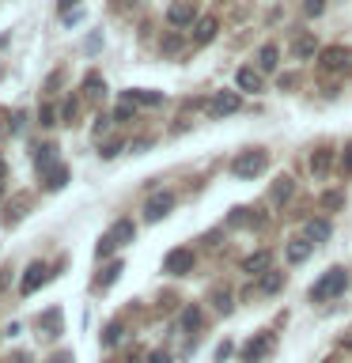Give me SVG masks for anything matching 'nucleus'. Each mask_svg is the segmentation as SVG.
<instances>
[{
    "mask_svg": "<svg viewBox=\"0 0 352 363\" xmlns=\"http://www.w3.org/2000/svg\"><path fill=\"white\" fill-rule=\"evenodd\" d=\"M133 238H136V227H133V220H118V223H114L106 235H102V242H99L95 254H99V257H106V254H114L118 246H129Z\"/></svg>",
    "mask_w": 352,
    "mask_h": 363,
    "instance_id": "obj_1",
    "label": "nucleus"
},
{
    "mask_svg": "<svg viewBox=\"0 0 352 363\" xmlns=\"http://www.w3.org/2000/svg\"><path fill=\"white\" fill-rule=\"evenodd\" d=\"M345 288H348V272L345 269H329L326 277L311 288V299L314 303H326V299H334V295H341Z\"/></svg>",
    "mask_w": 352,
    "mask_h": 363,
    "instance_id": "obj_2",
    "label": "nucleus"
},
{
    "mask_svg": "<svg viewBox=\"0 0 352 363\" xmlns=\"http://www.w3.org/2000/svg\"><path fill=\"white\" fill-rule=\"evenodd\" d=\"M269 163V155L261 152V147H254V152H243V155H235V163H231V174L235 178H258L261 170H265Z\"/></svg>",
    "mask_w": 352,
    "mask_h": 363,
    "instance_id": "obj_3",
    "label": "nucleus"
},
{
    "mask_svg": "<svg viewBox=\"0 0 352 363\" xmlns=\"http://www.w3.org/2000/svg\"><path fill=\"white\" fill-rule=\"evenodd\" d=\"M318 65L326 72H352V50H345V45H326L318 53Z\"/></svg>",
    "mask_w": 352,
    "mask_h": 363,
    "instance_id": "obj_4",
    "label": "nucleus"
},
{
    "mask_svg": "<svg viewBox=\"0 0 352 363\" xmlns=\"http://www.w3.org/2000/svg\"><path fill=\"white\" fill-rule=\"evenodd\" d=\"M163 269L170 272V277H186V272H193V250H186V246L170 250V254L163 257Z\"/></svg>",
    "mask_w": 352,
    "mask_h": 363,
    "instance_id": "obj_5",
    "label": "nucleus"
},
{
    "mask_svg": "<svg viewBox=\"0 0 352 363\" xmlns=\"http://www.w3.org/2000/svg\"><path fill=\"white\" fill-rule=\"evenodd\" d=\"M238 106H243L238 91H216L212 102H209V113H212V118H227V113H235Z\"/></svg>",
    "mask_w": 352,
    "mask_h": 363,
    "instance_id": "obj_6",
    "label": "nucleus"
},
{
    "mask_svg": "<svg viewBox=\"0 0 352 363\" xmlns=\"http://www.w3.org/2000/svg\"><path fill=\"white\" fill-rule=\"evenodd\" d=\"M170 208H175V193H152L148 204H144V216L148 220H163Z\"/></svg>",
    "mask_w": 352,
    "mask_h": 363,
    "instance_id": "obj_7",
    "label": "nucleus"
},
{
    "mask_svg": "<svg viewBox=\"0 0 352 363\" xmlns=\"http://www.w3.org/2000/svg\"><path fill=\"white\" fill-rule=\"evenodd\" d=\"M269 348H273V333H261V337H254V340L243 348V359H246V363H258V359L269 356Z\"/></svg>",
    "mask_w": 352,
    "mask_h": 363,
    "instance_id": "obj_8",
    "label": "nucleus"
},
{
    "mask_svg": "<svg viewBox=\"0 0 352 363\" xmlns=\"http://www.w3.org/2000/svg\"><path fill=\"white\" fill-rule=\"evenodd\" d=\"M216 30H220V23H216V16H201L197 27H193V45H209L216 38Z\"/></svg>",
    "mask_w": 352,
    "mask_h": 363,
    "instance_id": "obj_9",
    "label": "nucleus"
},
{
    "mask_svg": "<svg viewBox=\"0 0 352 363\" xmlns=\"http://www.w3.org/2000/svg\"><path fill=\"white\" fill-rule=\"evenodd\" d=\"M42 284H45V265H42V261H34V265H27V277H23L19 291H23V295H34Z\"/></svg>",
    "mask_w": 352,
    "mask_h": 363,
    "instance_id": "obj_10",
    "label": "nucleus"
},
{
    "mask_svg": "<svg viewBox=\"0 0 352 363\" xmlns=\"http://www.w3.org/2000/svg\"><path fill=\"white\" fill-rule=\"evenodd\" d=\"M243 269L250 272V277H265V272L273 269V254H269V250H258V254H250L243 261Z\"/></svg>",
    "mask_w": 352,
    "mask_h": 363,
    "instance_id": "obj_11",
    "label": "nucleus"
},
{
    "mask_svg": "<svg viewBox=\"0 0 352 363\" xmlns=\"http://www.w3.org/2000/svg\"><path fill=\"white\" fill-rule=\"evenodd\" d=\"M193 16H197V11H193L189 0H178V4H170V8H167V19L175 23V27H189Z\"/></svg>",
    "mask_w": 352,
    "mask_h": 363,
    "instance_id": "obj_12",
    "label": "nucleus"
},
{
    "mask_svg": "<svg viewBox=\"0 0 352 363\" xmlns=\"http://www.w3.org/2000/svg\"><path fill=\"white\" fill-rule=\"evenodd\" d=\"M311 250H314L311 238H292V242H288V261H292V265H299V261L311 257Z\"/></svg>",
    "mask_w": 352,
    "mask_h": 363,
    "instance_id": "obj_13",
    "label": "nucleus"
},
{
    "mask_svg": "<svg viewBox=\"0 0 352 363\" xmlns=\"http://www.w3.org/2000/svg\"><path fill=\"white\" fill-rule=\"evenodd\" d=\"M280 288H284V272H280V269H269L265 277L258 280V291H261V295H277Z\"/></svg>",
    "mask_w": 352,
    "mask_h": 363,
    "instance_id": "obj_14",
    "label": "nucleus"
},
{
    "mask_svg": "<svg viewBox=\"0 0 352 363\" xmlns=\"http://www.w3.org/2000/svg\"><path fill=\"white\" fill-rule=\"evenodd\" d=\"M277 65H280V50H277V45H261V50H258V68H261V72H273Z\"/></svg>",
    "mask_w": 352,
    "mask_h": 363,
    "instance_id": "obj_15",
    "label": "nucleus"
},
{
    "mask_svg": "<svg viewBox=\"0 0 352 363\" xmlns=\"http://www.w3.org/2000/svg\"><path fill=\"white\" fill-rule=\"evenodd\" d=\"M292 53H295V57H314V53H322V50H318L314 34H299V38L292 42Z\"/></svg>",
    "mask_w": 352,
    "mask_h": 363,
    "instance_id": "obj_16",
    "label": "nucleus"
},
{
    "mask_svg": "<svg viewBox=\"0 0 352 363\" xmlns=\"http://www.w3.org/2000/svg\"><path fill=\"white\" fill-rule=\"evenodd\" d=\"M178 329H182V333H197V329H201V311H197V306H186V311H182Z\"/></svg>",
    "mask_w": 352,
    "mask_h": 363,
    "instance_id": "obj_17",
    "label": "nucleus"
},
{
    "mask_svg": "<svg viewBox=\"0 0 352 363\" xmlns=\"http://www.w3.org/2000/svg\"><path fill=\"white\" fill-rule=\"evenodd\" d=\"M38 329L45 337H57V333H61V311H57V306H53V311H45V318H38Z\"/></svg>",
    "mask_w": 352,
    "mask_h": 363,
    "instance_id": "obj_18",
    "label": "nucleus"
},
{
    "mask_svg": "<svg viewBox=\"0 0 352 363\" xmlns=\"http://www.w3.org/2000/svg\"><path fill=\"white\" fill-rule=\"evenodd\" d=\"M292 193H295V182H292L288 174H280L277 182H273V193H269V197H273V201H277V204H280V201H288V197H292Z\"/></svg>",
    "mask_w": 352,
    "mask_h": 363,
    "instance_id": "obj_19",
    "label": "nucleus"
},
{
    "mask_svg": "<svg viewBox=\"0 0 352 363\" xmlns=\"http://www.w3.org/2000/svg\"><path fill=\"white\" fill-rule=\"evenodd\" d=\"M45 189H61L65 186V182H68V167H61V163H57V167H50V170H45Z\"/></svg>",
    "mask_w": 352,
    "mask_h": 363,
    "instance_id": "obj_20",
    "label": "nucleus"
},
{
    "mask_svg": "<svg viewBox=\"0 0 352 363\" xmlns=\"http://www.w3.org/2000/svg\"><path fill=\"white\" fill-rule=\"evenodd\" d=\"M238 87L243 91H261V72H254V68H238Z\"/></svg>",
    "mask_w": 352,
    "mask_h": 363,
    "instance_id": "obj_21",
    "label": "nucleus"
},
{
    "mask_svg": "<svg viewBox=\"0 0 352 363\" xmlns=\"http://www.w3.org/2000/svg\"><path fill=\"white\" fill-rule=\"evenodd\" d=\"M307 238H311V242H326V238H329V223L326 220H307Z\"/></svg>",
    "mask_w": 352,
    "mask_h": 363,
    "instance_id": "obj_22",
    "label": "nucleus"
},
{
    "mask_svg": "<svg viewBox=\"0 0 352 363\" xmlns=\"http://www.w3.org/2000/svg\"><path fill=\"white\" fill-rule=\"evenodd\" d=\"M84 91H87L91 99H99L102 91H106V79H102L99 72H87V76H84Z\"/></svg>",
    "mask_w": 352,
    "mask_h": 363,
    "instance_id": "obj_23",
    "label": "nucleus"
},
{
    "mask_svg": "<svg viewBox=\"0 0 352 363\" xmlns=\"http://www.w3.org/2000/svg\"><path fill=\"white\" fill-rule=\"evenodd\" d=\"M125 99H129V102H144V106H159V102H163L159 91H129Z\"/></svg>",
    "mask_w": 352,
    "mask_h": 363,
    "instance_id": "obj_24",
    "label": "nucleus"
},
{
    "mask_svg": "<svg viewBox=\"0 0 352 363\" xmlns=\"http://www.w3.org/2000/svg\"><path fill=\"white\" fill-rule=\"evenodd\" d=\"M53 152H57L53 144H42V147H38V155H34V167H38V170H50V167H57V163H53Z\"/></svg>",
    "mask_w": 352,
    "mask_h": 363,
    "instance_id": "obj_25",
    "label": "nucleus"
},
{
    "mask_svg": "<svg viewBox=\"0 0 352 363\" xmlns=\"http://www.w3.org/2000/svg\"><path fill=\"white\" fill-rule=\"evenodd\" d=\"M329 163H334V155H329L326 147H322V152H314V155H311V170H314V174H326V170H329Z\"/></svg>",
    "mask_w": 352,
    "mask_h": 363,
    "instance_id": "obj_26",
    "label": "nucleus"
},
{
    "mask_svg": "<svg viewBox=\"0 0 352 363\" xmlns=\"http://www.w3.org/2000/svg\"><path fill=\"white\" fill-rule=\"evenodd\" d=\"M243 223H261V216H254L250 208H235L231 212V227H243Z\"/></svg>",
    "mask_w": 352,
    "mask_h": 363,
    "instance_id": "obj_27",
    "label": "nucleus"
},
{
    "mask_svg": "<svg viewBox=\"0 0 352 363\" xmlns=\"http://www.w3.org/2000/svg\"><path fill=\"white\" fill-rule=\"evenodd\" d=\"M118 340H121V325H118V322H110V325H106V333H102V345L110 348V345H118Z\"/></svg>",
    "mask_w": 352,
    "mask_h": 363,
    "instance_id": "obj_28",
    "label": "nucleus"
},
{
    "mask_svg": "<svg viewBox=\"0 0 352 363\" xmlns=\"http://www.w3.org/2000/svg\"><path fill=\"white\" fill-rule=\"evenodd\" d=\"M38 125H42V129L57 125V110H53V106H42V110H38Z\"/></svg>",
    "mask_w": 352,
    "mask_h": 363,
    "instance_id": "obj_29",
    "label": "nucleus"
},
{
    "mask_svg": "<svg viewBox=\"0 0 352 363\" xmlns=\"http://www.w3.org/2000/svg\"><path fill=\"white\" fill-rule=\"evenodd\" d=\"M118 277H121V261H114V265L106 269V277H102L99 284H102V288H110V284H114V280H118Z\"/></svg>",
    "mask_w": 352,
    "mask_h": 363,
    "instance_id": "obj_30",
    "label": "nucleus"
},
{
    "mask_svg": "<svg viewBox=\"0 0 352 363\" xmlns=\"http://www.w3.org/2000/svg\"><path fill=\"white\" fill-rule=\"evenodd\" d=\"M212 299H216V311H220V314H227V311H231V295H227V291H216Z\"/></svg>",
    "mask_w": 352,
    "mask_h": 363,
    "instance_id": "obj_31",
    "label": "nucleus"
},
{
    "mask_svg": "<svg viewBox=\"0 0 352 363\" xmlns=\"http://www.w3.org/2000/svg\"><path fill=\"white\" fill-rule=\"evenodd\" d=\"M129 118H133V102H129V99H125V102H121V106H118V110H114V121H129Z\"/></svg>",
    "mask_w": 352,
    "mask_h": 363,
    "instance_id": "obj_32",
    "label": "nucleus"
},
{
    "mask_svg": "<svg viewBox=\"0 0 352 363\" xmlns=\"http://www.w3.org/2000/svg\"><path fill=\"white\" fill-rule=\"evenodd\" d=\"M303 11H307V16H322V11H326V0H307Z\"/></svg>",
    "mask_w": 352,
    "mask_h": 363,
    "instance_id": "obj_33",
    "label": "nucleus"
},
{
    "mask_svg": "<svg viewBox=\"0 0 352 363\" xmlns=\"http://www.w3.org/2000/svg\"><path fill=\"white\" fill-rule=\"evenodd\" d=\"M341 201H345L341 193H326V197H322V208H341Z\"/></svg>",
    "mask_w": 352,
    "mask_h": 363,
    "instance_id": "obj_34",
    "label": "nucleus"
},
{
    "mask_svg": "<svg viewBox=\"0 0 352 363\" xmlns=\"http://www.w3.org/2000/svg\"><path fill=\"white\" fill-rule=\"evenodd\" d=\"M118 152H121V140H110V144H106V147H102V152H99V155H102V159H114V155H118Z\"/></svg>",
    "mask_w": 352,
    "mask_h": 363,
    "instance_id": "obj_35",
    "label": "nucleus"
},
{
    "mask_svg": "<svg viewBox=\"0 0 352 363\" xmlns=\"http://www.w3.org/2000/svg\"><path fill=\"white\" fill-rule=\"evenodd\" d=\"M61 118H65L68 125H72V118H76V102H72V99H68L65 106H61Z\"/></svg>",
    "mask_w": 352,
    "mask_h": 363,
    "instance_id": "obj_36",
    "label": "nucleus"
},
{
    "mask_svg": "<svg viewBox=\"0 0 352 363\" xmlns=\"http://www.w3.org/2000/svg\"><path fill=\"white\" fill-rule=\"evenodd\" d=\"M341 170H345V174H352V144L345 147V155H341Z\"/></svg>",
    "mask_w": 352,
    "mask_h": 363,
    "instance_id": "obj_37",
    "label": "nucleus"
},
{
    "mask_svg": "<svg viewBox=\"0 0 352 363\" xmlns=\"http://www.w3.org/2000/svg\"><path fill=\"white\" fill-rule=\"evenodd\" d=\"M110 125H114V118H106V113H102V118L95 121V136H102V133H106V129H110Z\"/></svg>",
    "mask_w": 352,
    "mask_h": 363,
    "instance_id": "obj_38",
    "label": "nucleus"
},
{
    "mask_svg": "<svg viewBox=\"0 0 352 363\" xmlns=\"http://www.w3.org/2000/svg\"><path fill=\"white\" fill-rule=\"evenodd\" d=\"M227 356H231V340H224V345H220V348H216V359H220V363H224Z\"/></svg>",
    "mask_w": 352,
    "mask_h": 363,
    "instance_id": "obj_39",
    "label": "nucleus"
},
{
    "mask_svg": "<svg viewBox=\"0 0 352 363\" xmlns=\"http://www.w3.org/2000/svg\"><path fill=\"white\" fill-rule=\"evenodd\" d=\"M178 45H182V42H178V34H170V38L163 42V50H167V53H175V50H178Z\"/></svg>",
    "mask_w": 352,
    "mask_h": 363,
    "instance_id": "obj_40",
    "label": "nucleus"
},
{
    "mask_svg": "<svg viewBox=\"0 0 352 363\" xmlns=\"http://www.w3.org/2000/svg\"><path fill=\"white\" fill-rule=\"evenodd\" d=\"M148 363H170V356H167V352H152V356H148Z\"/></svg>",
    "mask_w": 352,
    "mask_h": 363,
    "instance_id": "obj_41",
    "label": "nucleus"
},
{
    "mask_svg": "<svg viewBox=\"0 0 352 363\" xmlns=\"http://www.w3.org/2000/svg\"><path fill=\"white\" fill-rule=\"evenodd\" d=\"M50 363H72V352H57V356Z\"/></svg>",
    "mask_w": 352,
    "mask_h": 363,
    "instance_id": "obj_42",
    "label": "nucleus"
},
{
    "mask_svg": "<svg viewBox=\"0 0 352 363\" xmlns=\"http://www.w3.org/2000/svg\"><path fill=\"white\" fill-rule=\"evenodd\" d=\"M57 4H61V11H68V8H72V4H76V0H57Z\"/></svg>",
    "mask_w": 352,
    "mask_h": 363,
    "instance_id": "obj_43",
    "label": "nucleus"
},
{
    "mask_svg": "<svg viewBox=\"0 0 352 363\" xmlns=\"http://www.w3.org/2000/svg\"><path fill=\"white\" fill-rule=\"evenodd\" d=\"M4 174H8V167H4V159H0V182H4Z\"/></svg>",
    "mask_w": 352,
    "mask_h": 363,
    "instance_id": "obj_44",
    "label": "nucleus"
}]
</instances>
